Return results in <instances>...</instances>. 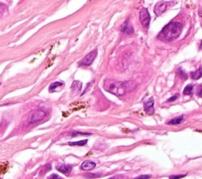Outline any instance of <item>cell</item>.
I'll return each mask as SVG.
<instances>
[{
    "label": "cell",
    "instance_id": "6da1fadb",
    "mask_svg": "<svg viewBox=\"0 0 202 179\" xmlns=\"http://www.w3.org/2000/svg\"><path fill=\"white\" fill-rule=\"evenodd\" d=\"M182 25L179 22L172 21L168 23V25L163 28L159 34L158 38L165 41H172L180 36L182 31Z\"/></svg>",
    "mask_w": 202,
    "mask_h": 179
},
{
    "label": "cell",
    "instance_id": "7a4b0ae2",
    "mask_svg": "<svg viewBox=\"0 0 202 179\" xmlns=\"http://www.w3.org/2000/svg\"><path fill=\"white\" fill-rule=\"evenodd\" d=\"M46 114L44 111H41L40 109H36V110H33V111H31L29 116L28 122H29V124L36 123V122L43 120Z\"/></svg>",
    "mask_w": 202,
    "mask_h": 179
},
{
    "label": "cell",
    "instance_id": "3957f363",
    "mask_svg": "<svg viewBox=\"0 0 202 179\" xmlns=\"http://www.w3.org/2000/svg\"><path fill=\"white\" fill-rule=\"evenodd\" d=\"M97 55V50H93L92 52H89V53L82 59L81 61L79 63V66H88L92 63L94 61V59H96Z\"/></svg>",
    "mask_w": 202,
    "mask_h": 179
},
{
    "label": "cell",
    "instance_id": "277c9868",
    "mask_svg": "<svg viewBox=\"0 0 202 179\" xmlns=\"http://www.w3.org/2000/svg\"><path fill=\"white\" fill-rule=\"evenodd\" d=\"M140 21L144 27L149 28V24H150L151 17L149 11L146 8H142L140 11Z\"/></svg>",
    "mask_w": 202,
    "mask_h": 179
},
{
    "label": "cell",
    "instance_id": "5b68a950",
    "mask_svg": "<svg viewBox=\"0 0 202 179\" xmlns=\"http://www.w3.org/2000/svg\"><path fill=\"white\" fill-rule=\"evenodd\" d=\"M168 7V2L164 1H160L158 2L154 8V13L157 16H160L162 13H164Z\"/></svg>",
    "mask_w": 202,
    "mask_h": 179
},
{
    "label": "cell",
    "instance_id": "8992f818",
    "mask_svg": "<svg viewBox=\"0 0 202 179\" xmlns=\"http://www.w3.org/2000/svg\"><path fill=\"white\" fill-rule=\"evenodd\" d=\"M72 166V165H70V164H60V165L56 166V169H57V170H59V172L67 174H69L71 171Z\"/></svg>",
    "mask_w": 202,
    "mask_h": 179
},
{
    "label": "cell",
    "instance_id": "52a82bcc",
    "mask_svg": "<svg viewBox=\"0 0 202 179\" xmlns=\"http://www.w3.org/2000/svg\"><path fill=\"white\" fill-rule=\"evenodd\" d=\"M121 31L122 33H126V34H131V33H134V28H133L129 20L124 23V25H122V29H121Z\"/></svg>",
    "mask_w": 202,
    "mask_h": 179
},
{
    "label": "cell",
    "instance_id": "ba28073f",
    "mask_svg": "<svg viewBox=\"0 0 202 179\" xmlns=\"http://www.w3.org/2000/svg\"><path fill=\"white\" fill-rule=\"evenodd\" d=\"M154 100L153 99H151L149 101H147L144 103V108L146 112L149 113V114H153L155 111L154 110Z\"/></svg>",
    "mask_w": 202,
    "mask_h": 179
},
{
    "label": "cell",
    "instance_id": "9c48e42d",
    "mask_svg": "<svg viewBox=\"0 0 202 179\" xmlns=\"http://www.w3.org/2000/svg\"><path fill=\"white\" fill-rule=\"evenodd\" d=\"M96 165V163L90 161V160H86L84 163H82V164L81 165V169L84 170H91L95 167Z\"/></svg>",
    "mask_w": 202,
    "mask_h": 179
},
{
    "label": "cell",
    "instance_id": "30bf717a",
    "mask_svg": "<svg viewBox=\"0 0 202 179\" xmlns=\"http://www.w3.org/2000/svg\"><path fill=\"white\" fill-rule=\"evenodd\" d=\"M82 88V83L79 81H75L74 83H73L72 86H71V88H72L73 92H79L81 91Z\"/></svg>",
    "mask_w": 202,
    "mask_h": 179
},
{
    "label": "cell",
    "instance_id": "8fae6325",
    "mask_svg": "<svg viewBox=\"0 0 202 179\" xmlns=\"http://www.w3.org/2000/svg\"><path fill=\"white\" fill-rule=\"evenodd\" d=\"M190 76L192 77V79L193 80H199L202 77V73H201V68H199L197 70H196L195 72H192L190 73Z\"/></svg>",
    "mask_w": 202,
    "mask_h": 179
},
{
    "label": "cell",
    "instance_id": "7c38bea8",
    "mask_svg": "<svg viewBox=\"0 0 202 179\" xmlns=\"http://www.w3.org/2000/svg\"><path fill=\"white\" fill-rule=\"evenodd\" d=\"M183 121V116L178 117V118H175L171 119V121L168 122V125H179Z\"/></svg>",
    "mask_w": 202,
    "mask_h": 179
},
{
    "label": "cell",
    "instance_id": "4fadbf2b",
    "mask_svg": "<svg viewBox=\"0 0 202 179\" xmlns=\"http://www.w3.org/2000/svg\"><path fill=\"white\" fill-rule=\"evenodd\" d=\"M193 84H188L183 90V94L186 95H191L193 93Z\"/></svg>",
    "mask_w": 202,
    "mask_h": 179
},
{
    "label": "cell",
    "instance_id": "5bb4252c",
    "mask_svg": "<svg viewBox=\"0 0 202 179\" xmlns=\"http://www.w3.org/2000/svg\"><path fill=\"white\" fill-rule=\"evenodd\" d=\"M88 142V140H83V141H77V142H69L68 145H70V146H83L85 144H87Z\"/></svg>",
    "mask_w": 202,
    "mask_h": 179
},
{
    "label": "cell",
    "instance_id": "9a60e30c",
    "mask_svg": "<svg viewBox=\"0 0 202 179\" xmlns=\"http://www.w3.org/2000/svg\"><path fill=\"white\" fill-rule=\"evenodd\" d=\"M62 85H63V83H62V82H59V81L53 82V83L51 84V85H50L49 91H54V89H55V88H56L57 87H60V86H62Z\"/></svg>",
    "mask_w": 202,
    "mask_h": 179
},
{
    "label": "cell",
    "instance_id": "2e32d148",
    "mask_svg": "<svg viewBox=\"0 0 202 179\" xmlns=\"http://www.w3.org/2000/svg\"><path fill=\"white\" fill-rule=\"evenodd\" d=\"M177 73L179 75L180 77H181L182 79H183V80H186V79L188 78V75H187L185 71H183L181 68H179L178 70Z\"/></svg>",
    "mask_w": 202,
    "mask_h": 179
},
{
    "label": "cell",
    "instance_id": "e0dca14e",
    "mask_svg": "<svg viewBox=\"0 0 202 179\" xmlns=\"http://www.w3.org/2000/svg\"><path fill=\"white\" fill-rule=\"evenodd\" d=\"M7 11V6L3 3H0V17H2L3 14Z\"/></svg>",
    "mask_w": 202,
    "mask_h": 179
},
{
    "label": "cell",
    "instance_id": "ac0fdd59",
    "mask_svg": "<svg viewBox=\"0 0 202 179\" xmlns=\"http://www.w3.org/2000/svg\"><path fill=\"white\" fill-rule=\"evenodd\" d=\"M179 96V95H178V94H177V95H174V96H172V97L169 98V99L167 100V102H168V103H169V102H173V101H175V99H177Z\"/></svg>",
    "mask_w": 202,
    "mask_h": 179
},
{
    "label": "cell",
    "instance_id": "d6986e66",
    "mask_svg": "<svg viewBox=\"0 0 202 179\" xmlns=\"http://www.w3.org/2000/svg\"><path fill=\"white\" fill-rule=\"evenodd\" d=\"M185 176L186 174H181V175H172V176H170V178L179 179V178H182V177H184Z\"/></svg>",
    "mask_w": 202,
    "mask_h": 179
},
{
    "label": "cell",
    "instance_id": "ffe728a7",
    "mask_svg": "<svg viewBox=\"0 0 202 179\" xmlns=\"http://www.w3.org/2000/svg\"><path fill=\"white\" fill-rule=\"evenodd\" d=\"M77 134H82V135H90V134H87V133H81V132H78H78H76V133H75V132H74V133L72 134V136H73V137H75Z\"/></svg>",
    "mask_w": 202,
    "mask_h": 179
},
{
    "label": "cell",
    "instance_id": "44dd1931",
    "mask_svg": "<svg viewBox=\"0 0 202 179\" xmlns=\"http://www.w3.org/2000/svg\"><path fill=\"white\" fill-rule=\"evenodd\" d=\"M149 177H150V176L149 175H142V176H139V177H137L136 178L141 179V178H149Z\"/></svg>",
    "mask_w": 202,
    "mask_h": 179
},
{
    "label": "cell",
    "instance_id": "7402d4cb",
    "mask_svg": "<svg viewBox=\"0 0 202 179\" xmlns=\"http://www.w3.org/2000/svg\"><path fill=\"white\" fill-rule=\"evenodd\" d=\"M58 177H59L57 175V174H52L51 176H49L48 178H58Z\"/></svg>",
    "mask_w": 202,
    "mask_h": 179
},
{
    "label": "cell",
    "instance_id": "603a6c76",
    "mask_svg": "<svg viewBox=\"0 0 202 179\" xmlns=\"http://www.w3.org/2000/svg\"><path fill=\"white\" fill-rule=\"evenodd\" d=\"M198 95L200 97H201V86H199V89H198Z\"/></svg>",
    "mask_w": 202,
    "mask_h": 179
}]
</instances>
